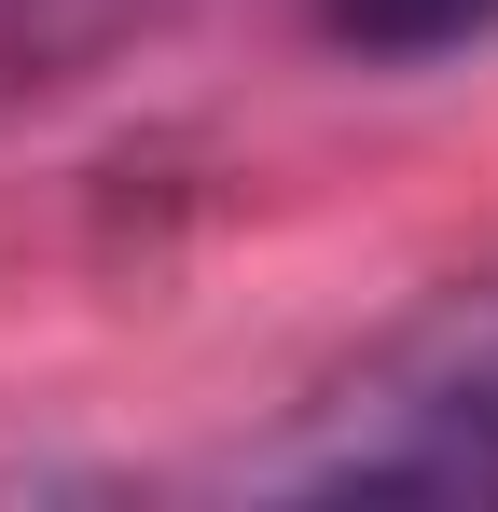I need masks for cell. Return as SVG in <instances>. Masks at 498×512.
<instances>
[{
    "instance_id": "obj_2",
    "label": "cell",
    "mask_w": 498,
    "mask_h": 512,
    "mask_svg": "<svg viewBox=\"0 0 498 512\" xmlns=\"http://www.w3.org/2000/svg\"><path fill=\"white\" fill-rule=\"evenodd\" d=\"M332 42H360V56H457V42H485L498 0H319Z\"/></svg>"
},
{
    "instance_id": "obj_1",
    "label": "cell",
    "mask_w": 498,
    "mask_h": 512,
    "mask_svg": "<svg viewBox=\"0 0 498 512\" xmlns=\"http://www.w3.org/2000/svg\"><path fill=\"white\" fill-rule=\"evenodd\" d=\"M249 485H277V499H498V277L443 291L346 388H319L291 443L249 457Z\"/></svg>"
}]
</instances>
